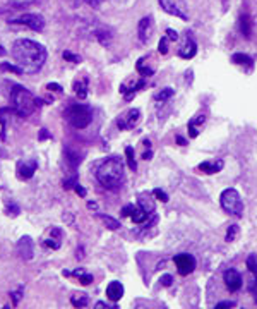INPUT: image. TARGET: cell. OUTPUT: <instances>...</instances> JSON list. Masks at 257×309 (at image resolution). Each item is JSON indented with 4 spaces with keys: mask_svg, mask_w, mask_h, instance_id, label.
<instances>
[{
    "mask_svg": "<svg viewBox=\"0 0 257 309\" xmlns=\"http://www.w3.org/2000/svg\"><path fill=\"white\" fill-rule=\"evenodd\" d=\"M166 36H168V40H171V41H177V38H178V33L177 31H173V29H166Z\"/></svg>",
    "mask_w": 257,
    "mask_h": 309,
    "instance_id": "45",
    "label": "cell"
},
{
    "mask_svg": "<svg viewBox=\"0 0 257 309\" xmlns=\"http://www.w3.org/2000/svg\"><path fill=\"white\" fill-rule=\"evenodd\" d=\"M237 304L233 303V301H223V303H218L216 304V309H221V308H235Z\"/></svg>",
    "mask_w": 257,
    "mask_h": 309,
    "instance_id": "41",
    "label": "cell"
},
{
    "mask_svg": "<svg viewBox=\"0 0 257 309\" xmlns=\"http://www.w3.org/2000/svg\"><path fill=\"white\" fill-rule=\"evenodd\" d=\"M220 203L227 213L235 215V216H242L244 215V201L240 198L239 191L235 189H225L220 196Z\"/></svg>",
    "mask_w": 257,
    "mask_h": 309,
    "instance_id": "5",
    "label": "cell"
},
{
    "mask_svg": "<svg viewBox=\"0 0 257 309\" xmlns=\"http://www.w3.org/2000/svg\"><path fill=\"white\" fill-rule=\"evenodd\" d=\"M139 121H141V110H139V108H130V110L124 112V114L117 119V126H119L120 129H134Z\"/></svg>",
    "mask_w": 257,
    "mask_h": 309,
    "instance_id": "7",
    "label": "cell"
},
{
    "mask_svg": "<svg viewBox=\"0 0 257 309\" xmlns=\"http://www.w3.org/2000/svg\"><path fill=\"white\" fill-rule=\"evenodd\" d=\"M36 107L38 103L36 98L33 96V93L22 86H14V90L10 91V108L14 110L15 115H19V117H29Z\"/></svg>",
    "mask_w": 257,
    "mask_h": 309,
    "instance_id": "3",
    "label": "cell"
},
{
    "mask_svg": "<svg viewBox=\"0 0 257 309\" xmlns=\"http://www.w3.org/2000/svg\"><path fill=\"white\" fill-rule=\"evenodd\" d=\"M96 308H108L107 303H96Z\"/></svg>",
    "mask_w": 257,
    "mask_h": 309,
    "instance_id": "53",
    "label": "cell"
},
{
    "mask_svg": "<svg viewBox=\"0 0 257 309\" xmlns=\"http://www.w3.org/2000/svg\"><path fill=\"white\" fill-rule=\"evenodd\" d=\"M38 170V160L31 158V160H24L17 163V177L21 180H28L34 175V172Z\"/></svg>",
    "mask_w": 257,
    "mask_h": 309,
    "instance_id": "9",
    "label": "cell"
},
{
    "mask_svg": "<svg viewBox=\"0 0 257 309\" xmlns=\"http://www.w3.org/2000/svg\"><path fill=\"white\" fill-rule=\"evenodd\" d=\"M153 17H142L141 21H139V26H137V34H139V40H141V43H147V41L151 40V36H153Z\"/></svg>",
    "mask_w": 257,
    "mask_h": 309,
    "instance_id": "11",
    "label": "cell"
},
{
    "mask_svg": "<svg viewBox=\"0 0 257 309\" xmlns=\"http://www.w3.org/2000/svg\"><path fill=\"white\" fill-rule=\"evenodd\" d=\"M247 268L251 270L254 275H257V256L256 254H251V256L247 258Z\"/></svg>",
    "mask_w": 257,
    "mask_h": 309,
    "instance_id": "31",
    "label": "cell"
},
{
    "mask_svg": "<svg viewBox=\"0 0 257 309\" xmlns=\"http://www.w3.org/2000/svg\"><path fill=\"white\" fill-rule=\"evenodd\" d=\"M137 71L141 72L142 76H151V74H153V72H154L153 69H149V67H144V59H141V60L137 62Z\"/></svg>",
    "mask_w": 257,
    "mask_h": 309,
    "instance_id": "34",
    "label": "cell"
},
{
    "mask_svg": "<svg viewBox=\"0 0 257 309\" xmlns=\"http://www.w3.org/2000/svg\"><path fill=\"white\" fill-rule=\"evenodd\" d=\"M126 156H127V165L130 170H135L137 168V163H135V158H134V148H130V146H127L126 148Z\"/></svg>",
    "mask_w": 257,
    "mask_h": 309,
    "instance_id": "25",
    "label": "cell"
},
{
    "mask_svg": "<svg viewBox=\"0 0 257 309\" xmlns=\"http://www.w3.org/2000/svg\"><path fill=\"white\" fill-rule=\"evenodd\" d=\"M98 182L107 189H117L124 180V161L119 156H110L98 167Z\"/></svg>",
    "mask_w": 257,
    "mask_h": 309,
    "instance_id": "2",
    "label": "cell"
},
{
    "mask_svg": "<svg viewBox=\"0 0 257 309\" xmlns=\"http://www.w3.org/2000/svg\"><path fill=\"white\" fill-rule=\"evenodd\" d=\"M62 57H64L65 60H69V62H81V57L74 55V53H71V52H64L62 53Z\"/></svg>",
    "mask_w": 257,
    "mask_h": 309,
    "instance_id": "38",
    "label": "cell"
},
{
    "mask_svg": "<svg viewBox=\"0 0 257 309\" xmlns=\"http://www.w3.org/2000/svg\"><path fill=\"white\" fill-rule=\"evenodd\" d=\"M64 117L76 129H86L93 121V108L89 105H83V103H76V105L65 108Z\"/></svg>",
    "mask_w": 257,
    "mask_h": 309,
    "instance_id": "4",
    "label": "cell"
},
{
    "mask_svg": "<svg viewBox=\"0 0 257 309\" xmlns=\"http://www.w3.org/2000/svg\"><path fill=\"white\" fill-rule=\"evenodd\" d=\"M239 28H240V33H242L245 38H251V33H252V22H251V17H249L247 14H244L242 17H240Z\"/></svg>",
    "mask_w": 257,
    "mask_h": 309,
    "instance_id": "19",
    "label": "cell"
},
{
    "mask_svg": "<svg viewBox=\"0 0 257 309\" xmlns=\"http://www.w3.org/2000/svg\"><path fill=\"white\" fill-rule=\"evenodd\" d=\"M3 55H5V48H3V46L0 45V57H3Z\"/></svg>",
    "mask_w": 257,
    "mask_h": 309,
    "instance_id": "55",
    "label": "cell"
},
{
    "mask_svg": "<svg viewBox=\"0 0 257 309\" xmlns=\"http://www.w3.org/2000/svg\"><path fill=\"white\" fill-rule=\"evenodd\" d=\"M197 53V45H196V41L192 40L190 36H187L185 38V41H184V45L180 46V50H178V55L182 57V59H192L194 55Z\"/></svg>",
    "mask_w": 257,
    "mask_h": 309,
    "instance_id": "13",
    "label": "cell"
},
{
    "mask_svg": "<svg viewBox=\"0 0 257 309\" xmlns=\"http://www.w3.org/2000/svg\"><path fill=\"white\" fill-rule=\"evenodd\" d=\"M232 60L235 62V64H239V65H249V67H252V64H254L252 57L245 55V53H235V55L232 57Z\"/></svg>",
    "mask_w": 257,
    "mask_h": 309,
    "instance_id": "22",
    "label": "cell"
},
{
    "mask_svg": "<svg viewBox=\"0 0 257 309\" xmlns=\"http://www.w3.org/2000/svg\"><path fill=\"white\" fill-rule=\"evenodd\" d=\"M71 303H72V306H76V308H84L86 304H88V296H86V294L74 296L72 299H71Z\"/></svg>",
    "mask_w": 257,
    "mask_h": 309,
    "instance_id": "26",
    "label": "cell"
},
{
    "mask_svg": "<svg viewBox=\"0 0 257 309\" xmlns=\"http://www.w3.org/2000/svg\"><path fill=\"white\" fill-rule=\"evenodd\" d=\"M15 64L22 69L26 74H36L46 62V50L45 46L36 43L28 38L15 40L12 48H10Z\"/></svg>",
    "mask_w": 257,
    "mask_h": 309,
    "instance_id": "1",
    "label": "cell"
},
{
    "mask_svg": "<svg viewBox=\"0 0 257 309\" xmlns=\"http://www.w3.org/2000/svg\"><path fill=\"white\" fill-rule=\"evenodd\" d=\"M153 194L156 196L159 201H163V203H166V201H168V194H166L165 191H161V189H154Z\"/></svg>",
    "mask_w": 257,
    "mask_h": 309,
    "instance_id": "37",
    "label": "cell"
},
{
    "mask_svg": "<svg viewBox=\"0 0 257 309\" xmlns=\"http://www.w3.org/2000/svg\"><path fill=\"white\" fill-rule=\"evenodd\" d=\"M15 249H17V254L22 258V260L29 261L31 258H33V254H34L33 239H31L29 235H24V237H21L17 241V246H15Z\"/></svg>",
    "mask_w": 257,
    "mask_h": 309,
    "instance_id": "10",
    "label": "cell"
},
{
    "mask_svg": "<svg viewBox=\"0 0 257 309\" xmlns=\"http://www.w3.org/2000/svg\"><path fill=\"white\" fill-rule=\"evenodd\" d=\"M159 2V5L163 7V10H165V12H168V14H171V15H175V17H180V19H187V14L185 12H182L180 9H178V5L177 3H173L171 2V0H158Z\"/></svg>",
    "mask_w": 257,
    "mask_h": 309,
    "instance_id": "15",
    "label": "cell"
},
{
    "mask_svg": "<svg viewBox=\"0 0 257 309\" xmlns=\"http://www.w3.org/2000/svg\"><path fill=\"white\" fill-rule=\"evenodd\" d=\"M64 277H76L79 278V282L83 285H89L93 282V275L89 273H84L83 270H74V272H64Z\"/></svg>",
    "mask_w": 257,
    "mask_h": 309,
    "instance_id": "17",
    "label": "cell"
},
{
    "mask_svg": "<svg viewBox=\"0 0 257 309\" xmlns=\"http://www.w3.org/2000/svg\"><path fill=\"white\" fill-rule=\"evenodd\" d=\"M74 189H76V192H77V194H79V196H83V198L86 196V189L83 187V185H79V182L74 185Z\"/></svg>",
    "mask_w": 257,
    "mask_h": 309,
    "instance_id": "48",
    "label": "cell"
},
{
    "mask_svg": "<svg viewBox=\"0 0 257 309\" xmlns=\"http://www.w3.org/2000/svg\"><path fill=\"white\" fill-rule=\"evenodd\" d=\"M74 93L79 96L81 100H84L88 96V77H83L81 81L74 83Z\"/></svg>",
    "mask_w": 257,
    "mask_h": 309,
    "instance_id": "18",
    "label": "cell"
},
{
    "mask_svg": "<svg viewBox=\"0 0 257 309\" xmlns=\"http://www.w3.org/2000/svg\"><path fill=\"white\" fill-rule=\"evenodd\" d=\"M124 296V285L120 284V282H110L107 287V297L110 301H114V303H117V301H120Z\"/></svg>",
    "mask_w": 257,
    "mask_h": 309,
    "instance_id": "14",
    "label": "cell"
},
{
    "mask_svg": "<svg viewBox=\"0 0 257 309\" xmlns=\"http://www.w3.org/2000/svg\"><path fill=\"white\" fill-rule=\"evenodd\" d=\"M173 90H171V88H165V90H161L159 93H156V96H154V100H156V102H165V100H168V98H171V96H173Z\"/></svg>",
    "mask_w": 257,
    "mask_h": 309,
    "instance_id": "27",
    "label": "cell"
},
{
    "mask_svg": "<svg viewBox=\"0 0 257 309\" xmlns=\"http://www.w3.org/2000/svg\"><path fill=\"white\" fill-rule=\"evenodd\" d=\"M223 160H218V161H202L199 165V170L206 173H218L221 168H223Z\"/></svg>",
    "mask_w": 257,
    "mask_h": 309,
    "instance_id": "16",
    "label": "cell"
},
{
    "mask_svg": "<svg viewBox=\"0 0 257 309\" xmlns=\"http://www.w3.org/2000/svg\"><path fill=\"white\" fill-rule=\"evenodd\" d=\"M22 292H24V287H19V289H17V291H15V292H12V294H10V296H12V303H14V306H15V304H17V303H19V299H21Z\"/></svg>",
    "mask_w": 257,
    "mask_h": 309,
    "instance_id": "39",
    "label": "cell"
},
{
    "mask_svg": "<svg viewBox=\"0 0 257 309\" xmlns=\"http://www.w3.org/2000/svg\"><path fill=\"white\" fill-rule=\"evenodd\" d=\"M237 234H239V227H237V225H230V229H228V232H227V241H228V242L235 241Z\"/></svg>",
    "mask_w": 257,
    "mask_h": 309,
    "instance_id": "35",
    "label": "cell"
},
{
    "mask_svg": "<svg viewBox=\"0 0 257 309\" xmlns=\"http://www.w3.org/2000/svg\"><path fill=\"white\" fill-rule=\"evenodd\" d=\"M158 52L161 53V55H165V53L168 52V36H163L161 40H159V43H158Z\"/></svg>",
    "mask_w": 257,
    "mask_h": 309,
    "instance_id": "33",
    "label": "cell"
},
{
    "mask_svg": "<svg viewBox=\"0 0 257 309\" xmlns=\"http://www.w3.org/2000/svg\"><path fill=\"white\" fill-rule=\"evenodd\" d=\"M10 112H14L12 108H0V126H2V133H0V138L5 141V129H7V114H10Z\"/></svg>",
    "mask_w": 257,
    "mask_h": 309,
    "instance_id": "21",
    "label": "cell"
},
{
    "mask_svg": "<svg viewBox=\"0 0 257 309\" xmlns=\"http://www.w3.org/2000/svg\"><path fill=\"white\" fill-rule=\"evenodd\" d=\"M189 134H190V138H197V134H199V131H197V127L194 122L189 124Z\"/></svg>",
    "mask_w": 257,
    "mask_h": 309,
    "instance_id": "42",
    "label": "cell"
},
{
    "mask_svg": "<svg viewBox=\"0 0 257 309\" xmlns=\"http://www.w3.org/2000/svg\"><path fill=\"white\" fill-rule=\"evenodd\" d=\"M175 265H177L178 273H180L182 277H187L189 273H192L194 270H196V258L187 253L177 254V256H175Z\"/></svg>",
    "mask_w": 257,
    "mask_h": 309,
    "instance_id": "8",
    "label": "cell"
},
{
    "mask_svg": "<svg viewBox=\"0 0 257 309\" xmlns=\"http://www.w3.org/2000/svg\"><path fill=\"white\" fill-rule=\"evenodd\" d=\"M65 156H67V161H69V163H71V167H72V168H76L77 165H79L81 161H83V158H81V154L74 153L71 148H69L67 152H65Z\"/></svg>",
    "mask_w": 257,
    "mask_h": 309,
    "instance_id": "24",
    "label": "cell"
},
{
    "mask_svg": "<svg viewBox=\"0 0 257 309\" xmlns=\"http://www.w3.org/2000/svg\"><path fill=\"white\" fill-rule=\"evenodd\" d=\"M19 206L17 204L14 203V201H7V204H5V213L9 215V216H17L19 215Z\"/></svg>",
    "mask_w": 257,
    "mask_h": 309,
    "instance_id": "29",
    "label": "cell"
},
{
    "mask_svg": "<svg viewBox=\"0 0 257 309\" xmlns=\"http://www.w3.org/2000/svg\"><path fill=\"white\" fill-rule=\"evenodd\" d=\"M45 246L52 247V249H58L60 247V239H55V237H48L45 241Z\"/></svg>",
    "mask_w": 257,
    "mask_h": 309,
    "instance_id": "36",
    "label": "cell"
},
{
    "mask_svg": "<svg viewBox=\"0 0 257 309\" xmlns=\"http://www.w3.org/2000/svg\"><path fill=\"white\" fill-rule=\"evenodd\" d=\"M84 2L88 3V5H91V7H100L101 3L107 2V0H84Z\"/></svg>",
    "mask_w": 257,
    "mask_h": 309,
    "instance_id": "46",
    "label": "cell"
},
{
    "mask_svg": "<svg viewBox=\"0 0 257 309\" xmlns=\"http://www.w3.org/2000/svg\"><path fill=\"white\" fill-rule=\"evenodd\" d=\"M101 218H103L105 225H107V227H108V229H110V230H117V229H119V227H120V223L117 222L115 218H112V216H107V215H103V216H101Z\"/></svg>",
    "mask_w": 257,
    "mask_h": 309,
    "instance_id": "30",
    "label": "cell"
},
{
    "mask_svg": "<svg viewBox=\"0 0 257 309\" xmlns=\"http://www.w3.org/2000/svg\"><path fill=\"white\" fill-rule=\"evenodd\" d=\"M69 2H71V3H74V5H76V3H77V0H69Z\"/></svg>",
    "mask_w": 257,
    "mask_h": 309,
    "instance_id": "56",
    "label": "cell"
},
{
    "mask_svg": "<svg viewBox=\"0 0 257 309\" xmlns=\"http://www.w3.org/2000/svg\"><path fill=\"white\" fill-rule=\"evenodd\" d=\"M151 154H153V153H151V152L144 153V160H149V158H151Z\"/></svg>",
    "mask_w": 257,
    "mask_h": 309,
    "instance_id": "54",
    "label": "cell"
},
{
    "mask_svg": "<svg viewBox=\"0 0 257 309\" xmlns=\"http://www.w3.org/2000/svg\"><path fill=\"white\" fill-rule=\"evenodd\" d=\"M177 141H178V145H182V146L185 145V139L182 138V136H178V138H177Z\"/></svg>",
    "mask_w": 257,
    "mask_h": 309,
    "instance_id": "52",
    "label": "cell"
},
{
    "mask_svg": "<svg viewBox=\"0 0 257 309\" xmlns=\"http://www.w3.org/2000/svg\"><path fill=\"white\" fill-rule=\"evenodd\" d=\"M0 69H2V71H7V72H14V74H22V69L19 67V65L9 64V62H2Z\"/></svg>",
    "mask_w": 257,
    "mask_h": 309,
    "instance_id": "28",
    "label": "cell"
},
{
    "mask_svg": "<svg viewBox=\"0 0 257 309\" xmlns=\"http://www.w3.org/2000/svg\"><path fill=\"white\" fill-rule=\"evenodd\" d=\"M147 216H149V213H147L144 208H135L134 211H132V215H130V218L134 220V223H144L147 220Z\"/></svg>",
    "mask_w": 257,
    "mask_h": 309,
    "instance_id": "20",
    "label": "cell"
},
{
    "mask_svg": "<svg viewBox=\"0 0 257 309\" xmlns=\"http://www.w3.org/2000/svg\"><path fill=\"white\" fill-rule=\"evenodd\" d=\"M88 208H89V210H98V204H96L95 201H89V203H88Z\"/></svg>",
    "mask_w": 257,
    "mask_h": 309,
    "instance_id": "51",
    "label": "cell"
},
{
    "mask_svg": "<svg viewBox=\"0 0 257 309\" xmlns=\"http://www.w3.org/2000/svg\"><path fill=\"white\" fill-rule=\"evenodd\" d=\"M139 206H141V208H144V210H146L147 211V213H153V211H154V203H153V201H151L149 199V196H144V194H141V196H139Z\"/></svg>",
    "mask_w": 257,
    "mask_h": 309,
    "instance_id": "23",
    "label": "cell"
},
{
    "mask_svg": "<svg viewBox=\"0 0 257 309\" xmlns=\"http://www.w3.org/2000/svg\"><path fill=\"white\" fill-rule=\"evenodd\" d=\"M223 280H225V284H227L228 291H232V292H237L242 287V277H240V273L237 272V270H227L223 275Z\"/></svg>",
    "mask_w": 257,
    "mask_h": 309,
    "instance_id": "12",
    "label": "cell"
},
{
    "mask_svg": "<svg viewBox=\"0 0 257 309\" xmlns=\"http://www.w3.org/2000/svg\"><path fill=\"white\" fill-rule=\"evenodd\" d=\"M134 210H135L134 204H127V206H124L122 215H124V216H130V215H132V211H134Z\"/></svg>",
    "mask_w": 257,
    "mask_h": 309,
    "instance_id": "44",
    "label": "cell"
},
{
    "mask_svg": "<svg viewBox=\"0 0 257 309\" xmlns=\"http://www.w3.org/2000/svg\"><path fill=\"white\" fill-rule=\"evenodd\" d=\"M251 291L254 292V299H256V303H257V280H254L251 284Z\"/></svg>",
    "mask_w": 257,
    "mask_h": 309,
    "instance_id": "50",
    "label": "cell"
},
{
    "mask_svg": "<svg viewBox=\"0 0 257 309\" xmlns=\"http://www.w3.org/2000/svg\"><path fill=\"white\" fill-rule=\"evenodd\" d=\"M48 138H52V136H50V134H48V131H46V129H41V131H40V136H38V139H40V141H43V139H48Z\"/></svg>",
    "mask_w": 257,
    "mask_h": 309,
    "instance_id": "49",
    "label": "cell"
},
{
    "mask_svg": "<svg viewBox=\"0 0 257 309\" xmlns=\"http://www.w3.org/2000/svg\"><path fill=\"white\" fill-rule=\"evenodd\" d=\"M46 90H50V91H62V86H60V84H57V83H50L48 86H46Z\"/></svg>",
    "mask_w": 257,
    "mask_h": 309,
    "instance_id": "47",
    "label": "cell"
},
{
    "mask_svg": "<svg viewBox=\"0 0 257 309\" xmlns=\"http://www.w3.org/2000/svg\"><path fill=\"white\" fill-rule=\"evenodd\" d=\"M159 282H161V285H165V287H170L171 282H173V278H171V275H163Z\"/></svg>",
    "mask_w": 257,
    "mask_h": 309,
    "instance_id": "43",
    "label": "cell"
},
{
    "mask_svg": "<svg viewBox=\"0 0 257 309\" xmlns=\"http://www.w3.org/2000/svg\"><path fill=\"white\" fill-rule=\"evenodd\" d=\"M12 24H24L28 26L29 29L36 31V33H40V31H43V28H45V19H43V15L40 14H22L19 15L17 19H12Z\"/></svg>",
    "mask_w": 257,
    "mask_h": 309,
    "instance_id": "6",
    "label": "cell"
},
{
    "mask_svg": "<svg viewBox=\"0 0 257 309\" xmlns=\"http://www.w3.org/2000/svg\"><path fill=\"white\" fill-rule=\"evenodd\" d=\"M96 38L100 40L101 45H108L110 43V40H112V36L107 33V31H96Z\"/></svg>",
    "mask_w": 257,
    "mask_h": 309,
    "instance_id": "32",
    "label": "cell"
},
{
    "mask_svg": "<svg viewBox=\"0 0 257 309\" xmlns=\"http://www.w3.org/2000/svg\"><path fill=\"white\" fill-rule=\"evenodd\" d=\"M76 184H77V177H76V175L71 177V179H67V180H64V187H65V189H71V187H74Z\"/></svg>",
    "mask_w": 257,
    "mask_h": 309,
    "instance_id": "40",
    "label": "cell"
}]
</instances>
